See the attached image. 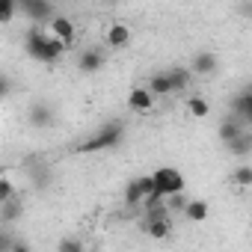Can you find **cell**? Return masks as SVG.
Masks as SVG:
<instances>
[{"label": "cell", "instance_id": "obj_1", "mask_svg": "<svg viewBox=\"0 0 252 252\" xmlns=\"http://www.w3.org/2000/svg\"><path fill=\"white\" fill-rule=\"evenodd\" d=\"M122 140H125V122L113 119V122H104L95 134H89L74 152H77V155H98V152H110V149H116Z\"/></svg>", "mask_w": 252, "mask_h": 252}, {"label": "cell", "instance_id": "obj_2", "mask_svg": "<svg viewBox=\"0 0 252 252\" xmlns=\"http://www.w3.org/2000/svg\"><path fill=\"white\" fill-rule=\"evenodd\" d=\"M65 48H68V45L60 42V39H54L51 33H27V39H24L27 57L36 60V63H45V65L57 63V60L65 54Z\"/></svg>", "mask_w": 252, "mask_h": 252}, {"label": "cell", "instance_id": "obj_3", "mask_svg": "<svg viewBox=\"0 0 252 252\" xmlns=\"http://www.w3.org/2000/svg\"><path fill=\"white\" fill-rule=\"evenodd\" d=\"M152 184H155L158 193L172 196V193H181V190H184V175H181V169H175V166H158V169L152 172Z\"/></svg>", "mask_w": 252, "mask_h": 252}, {"label": "cell", "instance_id": "obj_4", "mask_svg": "<svg viewBox=\"0 0 252 252\" xmlns=\"http://www.w3.org/2000/svg\"><path fill=\"white\" fill-rule=\"evenodd\" d=\"M48 33H51L54 39H60V42L71 45V42H74V36H77V27H74V21H71L68 15H54V18L48 21Z\"/></svg>", "mask_w": 252, "mask_h": 252}, {"label": "cell", "instance_id": "obj_5", "mask_svg": "<svg viewBox=\"0 0 252 252\" xmlns=\"http://www.w3.org/2000/svg\"><path fill=\"white\" fill-rule=\"evenodd\" d=\"M190 74H199V77H208V74H214L217 68H220V57L214 54V51H199V54H193V60H190Z\"/></svg>", "mask_w": 252, "mask_h": 252}, {"label": "cell", "instance_id": "obj_6", "mask_svg": "<svg viewBox=\"0 0 252 252\" xmlns=\"http://www.w3.org/2000/svg\"><path fill=\"white\" fill-rule=\"evenodd\" d=\"M128 110H134L140 116H149L155 110V95L149 92V86H134L128 92Z\"/></svg>", "mask_w": 252, "mask_h": 252}, {"label": "cell", "instance_id": "obj_7", "mask_svg": "<svg viewBox=\"0 0 252 252\" xmlns=\"http://www.w3.org/2000/svg\"><path fill=\"white\" fill-rule=\"evenodd\" d=\"M131 39H134L131 27H128V24H122V21H113V24L107 27V33H104V42H107L113 51L128 48V45H131Z\"/></svg>", "mask_w": 252, "mask_h": 252}, {"label": "cell", "instance_id": "obj_8", "mask_svg": "<svg viewBox=\"0 0 252 252\" xmlns=\"http://www.w3.org/2000/svg\"><path fill=\"white\" fill-rule=\"evenodd\" d=\"M54 107L51 104H33L27 110V122H30V128H39V131H48L51 125H54Z\"/></svg>", "mask_w": 252, "mask_h": 252}, {"label": "cell", "instance_id": "obj_9", "mask_svg": "<svg viewBox=\"0 0 252 252\" xmlns=\"http://www.w3.org/2000/svg\"><path fill=\"white\" fill-rule=\"evenodd\" d=\"M231 116H237L240 122L252 125V89H240L234 98H231Z\"/></svg>", "mask_w": 252, "mask_h": 252}, {"label": "cell", "instance_id": "obj_10", "mask_svg": "<svg viewBox=\"0 0 252 252\" xmlns=\"http://www.w3.org/2000/svg\"><path fill=\"white\" fill-rule=\"evenodd\" d=\"M104 63H107V57H104L101 48H89V51H83V54L77 57V68H80L83 74H95V71H101Z\"/></svg>", "mask_w": 252, "mask_h": 252}, {"label": "cell", "instance_id": "obj_11", "mask_svg": "<svg viewBox=\"0 0 252 252\" xmlns=\"http://www.w3.org/2000/svg\"><path fill=\"white\" fill-rule=\"evenodd\" d=\"M181 211H184V220L187 222H205L211 217V205L205 199H187Z\"/></svg>", "mask_w": 252, "mask_h": 252}, {"label": "cell", "instance_id": "obj_12", "mask_svg": "<svg viewBox=\"0 0 252 252\" xmlns=\"http://www.w3.org/2000/svg\"><path fill=\"white\" fill-rule=\"evenodd\" d=\"M246 128H249L246 122H240L237 116H231V113H228V116L220 122V143H222V146H225V143H231V140H234L237 134H243Z\"/></svg>", "mask_w": 252, "mask_h": 252}, {"label": "cell", "instance_id": "obj_13", "mask_svg": "<svg viewBox=\"0 0 252 252\" xmlns=\"http://www.w3.org/2000/svg\"><path fill=\"white\" fill-rule=\"evenodd\" d=\"M18 12H24L27 18H45L51 15V0H24L18 3Z\"/></svg>", "mask_w": 252, "mask_h": 252}, {"label": "cell", "instance_id": "obj_14", "mask_svg": "<svg viewBox=\"0 0 252 252\" xmlns=\"http://www.w3.org/2000/svg\"><path fill=\"white\" fill-rule=\"evenodd\" d=\"M24 217V205L12 196L9 202H3V205H0V222H6V225H12V222H18Z\"/></svg>", "mask_w": 252, "mask_h": 252}, {"label": "cell", "instance_id": "obj_15", "mask_svg": "<svg viewBox=\"0 0 252 252\" xmlns=\"http://www.w3.org/2000/svg\"><path fill=\"white\" fill-rule=\"evenodd\" d=\"M184 110H187L193 119H208V116H211V104H208L205 95H190V98L184 101Z\"/></svg>", "mask_w": 252, "mask_h": 252}, {"label": "cell", "instance_id": "obj_16", "mask_svg": "<svg viewBox=\"0 0 252 252\" xmlns=\"http://www.w3.org/2000/svg\"><path fill=\"white\" fill-rule=\"evenodd\" d=\"M169 231H172V225H169L166 214H163V217H149V222H146V234H149V237L163 240V237H169Z\"/></svg>", "mask_w": 252, "mask_h": 252}, {"label": "cell", "instance_id": "obj_17", "mask_svg": "<svg viewBox=\"0 0 252 252\" xmlns=\"http://www.w3.org/2000/svg\"><path fill=\"white\" fill-rule=\"evenodd\" d=\"M149 92H152L155 98H166V95H172V83H169L166 71H158V74L149 77Z\"/></svg>", "mask_w": 252, "mask_h": 252}, {"label": "cell", "instance_id": "obj_18", "mask_svg": "<svg viewBox=\"0 0 252 252\" xmlns=\"http://www.w3.org/2000/svg\"><path fill=\"white\" fill-rule=\"evenodd\" d=\"M228 146V152L234 155V158H246L249 152H252V134H249V128L243 131V134H237L231 143H225Z\"/></svg>", "mask_w": 252, "mask_h": 252}, {"label": "cell", "instance_id": "obj_19", "mask_svg": "<svg viewBox=\"0 0 252 252\" xmlns=\"http://www.w3.org/2000/svg\"><path fill=\"white\" fill-rule=\"evenodd\" d=\"M125 205H128V208H140L143 205V187H140V181L137 178H131L128 184H125Z\"/></svg>", "mask_w": 252, "mask_h": 252}, {"label": "cell", "instance_id": "obj_20", "mask_svg": "<svg viewBox=\"0 0 252 252\" xmlns=\"http://www.w3.org/2000/svg\"><path fill=\"white\" fill-rule=\"evenodd\" d=\"M166 77H169V83H172V92H181V89H187V86H190V68L175 65V68H169V71H166Z\"/></svg>", "mask_w": 252, "mask_h": 252}, {"label": "cell", "instance_id": "obj_21", "mask_svg": "<svg viewBox=\"0 0 252 252\" xmlns=\"http://www.w3.org/2000/svg\"><path fill=\"white\" fill-rule=\"evenodd\" d=\"M231 181H234L237 187H249V184H252V166H249V163H240V166L231 172Z\"/></svg>", "mask_w": 252, "mask_h": 252}, {"label": "cell", "instance_id": "obj_22", "mask_svg": "<svg viewBox=\"0 0 252 252\" xmlns=\"http://www.w3.org/2000/svg\"><path fill=\"white\" fill-rule=\"evenodd\" d=\"M18 15V3L15 0H0V24H9Z\"/></svg>", "mask_w": 252, "mask_h": 252}, {"label": "cell", "instance_id": "obj_23", "mask_svg": "<svg viewBox=\"0 0 252 252\" xmlns=\"http://www.w3.org/2000/svg\"><path fill=\"white\" fill-rule=\"evenodd\" d=\"M12 196H15V187H12V181L0 178V205H3V202H9Z\"/></svg>", "mask_w": 252, "mask_h": 252}, {"label": "cell", "instance_id": "obj_24", "mask_svg": "<svg viewBox=\"0 0 252 252\" xmlns=\"http://www.w3.org/2000/svg\"><path fill=\"white\" fill-rule=\"evenodd\" d=\"M57 246H60L63 252H83V243H80V240H71V237H65V240H60Z\"/></svg>", "mask_w": 252, "mask_h": 252}, {"label": "cell", "instance_id": "obj_25", "mask_svg": "<svg viewBox=\"0 0 252 252\" xmlns=\"http://www.w3.org/2000/svg\"><path fill=\"white\" fill-rule=\"evenodd\" d=\"M9 92H12V80H9L3 71H0V104H3V101L9 98Z\"/></svg>", "mask_w": 252, "mask_h": 252}, {"label": "cell", "instance_id": "obj_26", "mask_svg": "<svg viewBox=\"0 0 252 252\" xmlns=\"http://www.w3.org/2000/svg\"><path fill=\"white\" fill-rule=\"evenodd\" d=\"M0 249H12V240H9V237H3V234H0Z\"/></svg>", "mask_w": 252, "mask_h": 252}, {"label": "cell", "instance_id": "obj_27", "mask_svg": "<svg viewBox=\"0 0 252 252\" xmlns=\"http://www.w3.org/2000/svg\"><path fill=\"white\" fill-rule=\"evenodd\" d=\"M15 3H24V0H15Z\"/></svg>", "mask_w": 252, "mask_h": 252}]
</instances>
